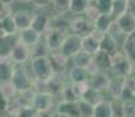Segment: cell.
<instances>
[{
  "label": "cell",
  "mask_w": 135,
  "mask_h": 117,
  "mask_svg": "<svg viewBox=\"0 0 135 117\" xmlns=\"http://www.w3.org/2000/svg\"><path fill=\"white\" fill-rule=\"evenodd\" d=\"M135 64L131 61L123 52L116 50L115 53L112 55V66L110 70L113 72L114 76H120L126 77L133 74Z\"/></svg>",
  "instance_id": "obj_1"
},
{
  "label": "cell",
  "mask_w": 135,
  "mask_h": 117,
  "mask_svg": "<svg viewBox=\"0 0 135 117\" xmlns=\"http://www.w3.org/2000/svg\"><path fill=\"white\" fill-rule=\"evenodd\" d=\"M31 73L35 79L48 80L54 74L48 56H38L31 59Z\"/></svg>",
  "instance_id": "obj_2"
},
{
  "label": "cell",
  "mask_w": 135,
  "mask_h": 117,
  "mask_svg": "<svg viewBox=\"0 0 135 117\" xmlns=\"http://www.w3.org/2000/svg\"><path fill=\"white\" fill-rule=\"evenodd\" d=\"M8 58L12 60L14 64L22 66L31 60V47L25 45L22 41L17 40L9 49Z\"/></svg>",
  "instance_id": "obj_3"
},
{
  "label": "cell",
  "mask_w": 135,
  "mask_h": 117,
  "mask_svg": "<svg viewBox=\"0 0 135 117\" xmlns=\"http://www.w3.org/2000/svg\"><path fill=\"white\" fill-rule=\"evenodd\" d=\"M33 75L30 70H27L25 67L19 66L15 67L14 72H13L11 82L14 84V87L17 88L18 93L26 90L28 88H32V83H33Z\"/></svg>",
  "instance_id": "obj_4"
},
{
  "label": "cell",
  "mask_w": 135,
  "mask_h": 117,
  "mask_svg": "<svg viewBox=\"0 0 135 117\" xmlns=\"http://www.w3.org/2000/svg\"><path fill=\"white\" fill-rule=\"evenodd\" d=\"M69 29L72 33L78 34L84 38L94 30V23L81 14H76L74 18L69 20Z\"/></svg>",
  "instance_id": "obj_5"
},
{
  "label": "cell",
  "mask_w": 135,
  "mask_h": 117,
  "mask_svg": "<svg viewBox=\"0 0 135 117\" xmlns=\"http://www.w3.org/2000/svg\"><path fill=\"white\" fill-rule=\"evenodd\" d=\"M81 39H82L81 36H79L78 34L69 33V34H67V36L65 38L64 42H62L59 50H60L65 56H67L68 59L73 58L78 52L81 50Z\"/></svg>",
  "instance_id": "obj_6"
},
{
  "label": "cell",
  "mask_w": 135,
  "mask_h": 117,
  "mask_svg": "<svg viewBox=\"0 0 135 117\" xmlns=\"http://www.w3.org/2000/svg\"><path fill=\"white\" fill-rule=\"evenodd\" d=\"M67 34H69V33H65V32H61V30L51 28L48 25V28L42 34V35H45V45L47 46L48 50L49 52L59 50Z\"/></svg>",
  "instance_id": "obj_7"
},
{
  "label": "cell",
  "mask_w": 135,
  "mask_h": 117,
  "mask_svg": "<svg viewBox=\"0 0 135 117\" xmlns=\"http://www.w3.org/2000/svg\"><path fill=\"white\" fill-rule=\"evenodd\" d=\"M47 82H48L49 94L53 95L54 98L60 97L64 89L69 84L68 79L65 76V74H53L47 80Z\"/></svg>",
  "instance_id": "obj_8"
},
{
  "label": "cell",
  "mask_w": 135,
  "mask_h": 117,
  "mask_svg": "<svg viewBox=\"0 0 135 117\" xmlns=\"http://www.w3.org/2000/svg\"><path fill=\"white\" fill-rule=\"evenodd\" d=\"M48 59L54 74H65V72L67 70V64H68L69 60L67 56H65L60 50H53L49 52Z\"/></svg>",
  "instance_id": "obj_9"
},
{
  "label": "cell",
  "mask_w": 135,
  "mask_h": 117,
  "mask_svg": "<svg viewBox=\"0 0 135 117\" xmlns=\"http://www.w3.org/2000/svg\"><path fill=\"white\" fill-rule=\"evenodd\" d=\"M54 105V96L49 93H37L32 102L35 111H49Z\"/></svg>",
  "instance_id": "obj_10"
},
{
  "label": "cell",
  "mask_w": 135,
  "mask_h": 117,
  "mask_svg": "<svg viewBox=\"0 0 135 117\" xmlns=\"http://www.w3.org/2000/svg\"><path fill=\"white\" fill-rule=\"evenodd\" d=\"M88 82H89V87L92 89L103 93L107 90L108 85H109L110 77L108 76V74L106 72H99L94 76H90Z\"/></svg>",
  "instance_id": "obj_11"
},
{
  "label": "cell",
  "mask_w": 135,
  "mask_h": 117,
  "mask_svg": "<svg viewBox=\"0 0 135 117\" xmlns=\"http://www.w3.org/2000/svg\"><path fill=\"white\" fill-rule=\"evenodd\" d=\"M115 21L118 22L119 27H120V29L122 30L124 35H129L132 33H135V17L132 15L131 13L128 12L123 13Z\"/></svg>",
  "instance_id": "obj_12"
},
{
  "label": "cell",
  "mask_w": 135,
  "mask_h": 117,
  "mask_svg": "<svg viewBox=\"0 0 135 117\" xmlns=\"http://www.w3.org/2000/svg\"><path fill=\"white\" fill-rule=\"evenodd\" d=\"M14 68L15 64L8 58V55L0 56V82L11 81Z\"/></svg>",
  "instance_id": "obj_13"
},
{
  "label": "cell",
  "mask_w": 135,
  "mask_h": 117,
  "mask_svg": "<svg viewBox=\"0 0 135 117\" xmlns=\"http://www.w3.org/2000/svg\"><path fill=\"white\" fill-rule=\"evenodd\" d=\"M12 17H13V20H14L15 25H17L18 30H21V29H25V28L31 27L33 14L30 11L19 9V11H17V12H13Z\"/></svg>",
  "instance_id": "obj_14"
},
{
  "label": "cell",
  "mask_w": 135,
  "mask_h": 117,
  "mask_svg": "<svg viewBox=\"0 0 135 117\" xmlns=\"http://www.w3.org/2000/svg\"><path fill=\"white\" fill-rule=\"evenodd\" d=\"M18 33H19V40L22 41L25 45H27L30 47L35 46L37 43H39L41 41V35L31 27L19 30Z\"/></svg>",
  "instance_id": "obj_15"
},
{
  "label": "cell",
  "mask_w": 135,
  "mask_h": 117,
  "mask_svg": "<svg viewBox=\"0 0 135 117\" xmlns=\"http://www.w3.org/2000/svg\"><path fill=\"white\" fill-rule=\"evenodd\" d=\"M55 113L58 114H67L72 117H80L79 104L78 101L74 102H66V101H60L58 102L55 108Z\"/></svg>",
  "instance_id": "obj_16"
},
{
  "label": "cell",
  "mask_w": 135,
  "mask_h": 117,
  "mask_svg": "<svg viewBox=\"0 0 135 117\" xmlns=\"http://www.w3.org/2000/svg\"><path fill=\"white\" fill-rule=\"evenodd\" d=\"M48 25H49V17H47L46 14H44V13L33 14L31 28H33L40 35H42L45 33V30L48 28Z\"/></svg>",
  "instance_id": "obj_17"
},
{
  "label": "cell",
  "mask_w": 135,
  "mask_h": 117,
  "mask_svg": "<svg viewBox=\"0 0 135 117\" xmlns=\"http://www.w3.org/2000/svg\"><path fill=\"white\" fill-rule=\"evenodd\" d=\"M122 87H123V77L114 76L113 79H110L109 85H108L106 91L108 93V95H109L113 100H121Z\"/></svg>",
  "instance_id": "obj_18"
},
{
  "label": "cell",
  "mask_w": 135,
  "mask_h": 117,
  "mask_svg": "<svg viewBox=\"0 0 135 117\" xmlns=\"http://www.w3.org/2000/svg\"><path fill=\"white\" fill-rule=\"evenodd\" d=\"M100 48V41L93 34H88L81 39V50L94 55Z\"/></svg>",
  "instance_id": "obj_19"
},
{
  "label": "cell",
  "mask_w": 135,
  "mask_h": 117,
  "mask_svg": "<svg viewBox=\"0 0 135 117\" xmlns=\"http://www.w3.org/2000/svg\"><path fill=\"white\" fill-rule=\"evenodd\" d=\"M135 98V76L123 77V87L121 100H134Z\"/></svg>",
  "instance_id": "obj_20"
},
{
  "label": "cell",
  "mask_w": 135,
  "mask_h": 117,
  "mask_svg": "<svg viewBox=\"0 0 135 117\" xmlns=\"http://www.w3.org/2000/svg\"><path fill=\"white\" fill-rule=\"evenodd\" d=\"M93 56V60L95 61V63L99 66L101 72H106V70L110 69L112 66V55H109L108 53L99 49L97 53L94 54Z\"/></svg>",
  "instance_id": "obj_21"
},
{
  "label": "cell",
  "mask_w": 135,
  "mask_h": 117,
  "mask_svg": "<svg viewBox=\"0 0 135 117\" xmlns=\"http://www.w3.org/2000/svg\"><path fill=\"white\" fill-rule=\"evenodd\" d=\"M122 52L132 62L135 64V33L126 35L122 42Z\"/></svg>",
  "instance_id": "obj_22"
},
{
  "label": "cell",
  "mask_w": 135,
  "mask_h": 117,
  "mask_svg": "<svg viewBox=\"0 0 135 117\" xmlns=\"http://www.w3.org/2000/svg\"><path fill=\"white\" fill-rule=\"evenodd\" d=\"M93 117H113L112 103L109 101L102 100L99 103H97V104H94Z\"/></svg>",
  "instance_id": "obj_23"
},
{
  "label": "cell",
  "mask_w": 135,
  "mask_h": 117,
  "mask_svg": "<svg viewBox=\"0 0 135 117\" xmlns=\"http://www.w3.org/2000/svg\"><path fill=\"white\" fill-rule=\"evenodd\" d=\"M99 49L108 53L109 55H113L116 50H119V45L116 43V41L114 40L108 33H106L100 41V48Z\"/></svg>",
  "instance_id": "obj_24"
},
{
  "label": "cell",
  "mask_w": 135,
  "mask_h": 117,
  "mask_svg": "<svg viewBox=\"0 0 135 117\" xmlns=\"http://www.w3.org/2000/svg\"><path fill=\"white\" fill-rule=\"evenodd\" d=\"M89 80L87 72L85 68H80V67L73 66L68 72V81L69 83L74 82H81V81H87Z\"/></svg>",
  "instance_id": "obj_25"
},
{
  "label": "cell",
  "mask_w": 135,
  "mask_h": 117,
  "mask_svg": "<svg viewBox=\"0 0 135 117\" xmlns=\"http://www.w3.org/2000/svg\"><path fill=\"white\" fill-rule=\"evenodd\" d=\"M0 27L7 33L8 36H15L18 34V32H19L12 15L0 18Z\"/></svg>",
  "instance_id": "obj_26"
},
{
  "label": "cell",
  "mask_w": 135,
  "mask_h": 117,
  "mask_svg": "<svg viewBox=\"0 0 135 117\" xmlns=\"http://www.w3.org/2000/svg\"><path fill=\"white\" fill-rule=\"evenodd\" d=\"M112 22H113V19H112V17L109 14H107V13H101V14L99 15V18L93 23H94V28L97 30L102 32V33H107V30H108V28H109V26L112 25Z\"/></svg>",
  "instance_id": "obj_27"
},
{
  "label": "cell",
  "mask_w": 135,
  "mask_h": 117,
  "mask_svg": "<svg viewBox=\"0 0 135 117\" xmlns=\"http://www.w3.org/2000/svg\"><path fill=\"white\" fill-rule=\"evenodd\" d=\"M127 1L128 0H113L109 15L113 20H116L120 15L127 12Z\"/></svg>",
  "instance_id": "obj_28"
},
{
  "label": "cell",
  "mask_w": 135,
  "mask_h": 117,
  "mask_svg": "<svg viewBox=\"0 0 135 117\" xmlns=\"http://www.w3.org/2000/svg\"><path fill=\"white\" fill-rule=\"evenodd\" d=\"M0 94L6 100H12V98L17 97L18 90L11 81H5V82H0Z\"/></svg>",
  "instance_id": "obj_29"
},
{
  "label": "cell",
  "mask_w": 135,
  "mask_h": 117,
  "mask_svg": "<svg viewBox=\"0 0 135 117\" xmlns=\"http://www.w3.org/2000/svg\"><path fill=\"white\" fill-rule=\"evenodd\" d=\"M89 4V0H69V12L74 14H84Z\"/></svg>",
  "instance_id": "obj_30"
},
{
  "label": "cell",
  "mask_w": 135,
  "mask_h": 117,
  "mask_svg": "<svg viewBox=\"0 0 135 117\" xmlns=\"http://www.w3.org/2000/svg\"><path fill=\"white\" fill-rule=\"evenodd\" d=\"M92 58L93 56L90 54H88L84 50H80L73 56V63L74 66L80 67V68H86L88 63L90 62V60H92Z\"/></svg>",
  "instance_id": "obj_31"
},
{
  "label": "cell",
  "mask_w": 135,
  "mask_h": 117,
  "mask_svg": "<svg viewBox=\"0 0 135 117\" xmlns=\"http://www.w3.org/2000/svg\"><path fill=\"white\" fill-rule=\"evenodd\" d=\"M78 104H79L80 117H93L94 105L92 103L86 101L85 98H79L78 100Z\"/></svg>",
  "instance_id": "obj_32"
},
{
  "label": "cell",
  "mask_w": 135,
  "mask_h": 117,
  "mask_svg": "<svg viewBox=\"0 0 135 117\" xmlns=\"http://www.w3.org/2000/svg\"><path fill=\"white\" fill-rule=\"evenodd\" d=\"M107 33L116 41V43H118V45H119V43H122L123 40H124V38H126V35H124L122 33V30L120 29V27H119L118 22H116L115 20H113L112 25L109 26V28H108Z\"/></svg>",
  "instance_id": "obj_33"
},
{
  "label": "cell",
  "mask_w": 135,
  "mask_h": 117,
  "mask_svg": "<svg viewBox=\"0 0 135 117\" xmlns=\"http://www.w3.org/2000/svg\"><path fill=\"white\" fill-rule=\"evenodd\" d=\"M71 87L73 89L74 94L78 96L79 98H81L82 96L86 94L88 90H89V82L87 81H81V82H74V83H71Z\"/></svg>",
  "instance_id": "obj_34"
},
{
  "label": "cell",
  "mask_w": 135,
  "mask_h": 117,
  "mask_svg": "<svg viewBox=\"0 0 135 117\" xmlns=\"http://www.w3.org/2000/svg\"><path fill=\"white\" fill-rule=\"evenodd\" d=\"M81 98H85L86 101L90 102L93 105H94V104H97V103L100 102V101L105 100V96H103V94L101 91H98V90H94V89H92V88H89V90H88Z\"/></svg>",
  "instance_id": "obj_35"
},
{
  "label": "cell",
  "mask_w": 135,
  "mask_h": 117,
  "mask_svg": "<svg viewBox=\"0 0 135 117\" xmlns=\"http://www.w3.org/2000/svg\"><path fill=\"white\" fill-rule=\"evenodd\" d=\"M49 50L47 48V46L45 45V42H39L35 46L31 47V59L33 58H38V56H48Z\"/></svg>",
  "instance_id": "obj_36"
},
{
  "label": "cell",
  "mask_w": 135,
  "mask_h": 117,
  "mask_svg": "<svg viewBox=\"0 0 135 117\" xmlns=\"http://www.w3.org/2000/svg\"><path fill=\"white\" fill-rule=\"evenodd\" d=\"M22 103L20 102L19 97H14L12 100H8V103H7V110L6 114L7 115H11V116H15L22 108Z\"/></svg>",
  "instance_id": "obj_37"
},
{
  "label": "cell",
  "mask_w": 135,
  "mask_h": 117,
  "mask_svg": "<svg viewBox=\"0 0 135 117\" xmlns=\"http://www.w3.org/2000/svg\"><path fill=\"white\" fill-rule=\"evenodd\" d=\"M53 9L58 15H64L69 12V0H52Z\"/></svg>",
  "instance_id": "obj_38"
},
{
  "label": "cell",
  "mask_w": 135,
  "mask_h": 117,
  "mask_svg": "<svg viewBox=\"0 0 135 117\" xmlns=\"http://www.w3.org/2000/svg\"><path fill=\"white\" fill-rule=\"evenodd\" d=\"M122 117H135L134 100H124L122 102Z\"/></svg>",
  "instance_id": "obj_39"
},
{
  "label": "cell",
  "mask_w": 135,
  "mask_h": 117,
  "mask_svg": "<svg viewBox=\"0 0 135 117\" xmlns=\"http://www.w3.org/2000/svg\"><path fill=\"white\" fill-rule=\"evenodd\" d=\"M32 88L34 89L35 93H49L48 89V82L47 80H41V79H33Z\"/></svg>",
  "instance_id": "obj_40"
},
{
  "label": "cell",
  "mask_w": 135,
  "mask_h": 117,
  "mask_svg": "<svg viewBox=\"0 0 135 117\" xmlns=\"http://www.w3.org/2000/svg\"><path fill=\"white\" fill-rule=\"evenodd\" d=\"M85 17L87 18L89 21H92V22H94L95 20L99 18V15L101 14V12H100V9L98 8L95 5H88V7L86 8V11H85Z\"/></svg>",
  "instance_id": "obj_41"
},
{
  "label": "cell",
  "mask_w": 135,
  "mask_h": 117,
  "mask_svg": "<svg viewBox=\"0 0 135 117\" xmlns=\"http://www.w3.org/2000/svg\"><path fill=\"white\" fill-rule=\"evenodd\" d=\"M60 97H61V101H66V102H74V101L79 100V97L75 95L73 89H72L71 83H69V84L64 89V91L61 93Z\"/></svg>",
  "instance_id": "obj_42"
},
{
  "label": "cell",
  "mask_w": 135,
  "mask_h": 117,
  "mask_svg": "<svg viewBox=\"0 0 135 117\" xmlns=\"http://www.w3.org/2000/svg\"><path fill=\"white\" fill-rule=\"evenodd\" d=\"M94 1L97 2L95 6L100 9L101 13H107V14L110 13L112 1H113V0H94Z\"/></svg>",
  "instance_id": "obj_43"
},
{
  "label": "cell",
  "mask_w": 135,
  "mask_h": 117,
  "mask_svg": "<svg viewBox=\"0 0 135 117\" xmlns=\"http://www.w3.org/2000/svg\"><path fill=\"white\" fill-rule=\"evenodd\" d=\"M35 114H37L35 109L32 105H28V106H22L21 110L14 117H35Z\"/></svg>",
  "instance_id": "obj_44"
},
{
  "label": "cell",
  "mask_w": 135,
  "mask_h": 117,
  "mask_svg": "<svg viewBox=\"0 0 135 117\" xmlns=\"http://www.w3.org/2000/svg\"><path fill=\"white\" fill-rule=\"evenodd\" d=\"M112 110H113V117H122V102L121 100L112 101Z\"/></svg>",
  "instance_id": "obj_45"
},
{
  "label": "cell",
  "mask_w": 135,
  "mask_h": 117,
  "mask_svg": "<svg viewBox=\"0 0 135 117\" xmlns=\"http://www.w3.org/2000/svg\"><path fill=\"white\" fill-rule=\"evenodd\" d=\"M86 72H87V74H88V76H94L95 74H98L99 72H101L100 70V68H99V66L97 63H95V61L93 60V58H92V60H90V62L88 63V66L86 67Z\"/></svg>",
  "instance_id": "obj_46"
},
{
  "label": "cell",
  "mask_w": 135,
  "mask_h": 117,
  "mask_svg": "<svg viewBox=\"0 0 135 117\" xmlns=\"http://www.w3.org/2000/svg\"><path fill=\"white\" fill-rule=\"evenodd\" d=\"M31 2H32L33 6L37 7V8H45L48 5H51L52 0H32Z\"/></svg>",
  "instance_id": "obj_47"
},
{
  "label": "cell",
  "mask_w": 135,
  "mask_h": 117,
  "mask_svg": "<svg viewBox=\"0 0 135 117\" xmlns=\"http://www.w3.org/2000/svg\"><path fill=\"white\" fill-rule=\"evenodd\" d=\"M7 103H8V100H6V98L0 94V115H5V114H6Z\"/></svg>",
  "instance_id": "obj_48"
},
{
  "label": "cell",
  "mask_w": 135,
  "mask_h": 117,
  "mask_svg": "<svg viewBox=\"0 0 135 117\" xmlns=\"http://www.w3.org/2000/svg\"><path fill=\"white\" fill-rule=\"evenodd\" d=\"M35 117H56V114L55 111H37V114H35Z\"/></svg>",
  "instance_id": "obj_49"
},
{
  "label": "cell",
  "mask_w": 135,
  "mask_h": 117,
  "mask_svg": "<svg viewBox=\"0 0 135 117\" xmlns=\"http://www.w3.org/2000/svg\"><path fill=\"white\" fill-rule=\"evenodd\" d=\"M127 12L135 17V0H128L127 1Z\"/></svg>",
  "instance_id": "obj_50"
},
{
  "label": "cell",
  "mask_w": 135,
  "mask_h": 117,
  "mask_svg": "<svg viewBox=\"0 0 135 117\" xmlns=\"http://www.w3.org/2000/svg\"><path fill=\"white\" fill-rule=\"evenodd\" d=\"M8 38V35H7V33L5 32L4 29H2L1 27H0V40H4V39Z\"/></svg>",
  "instance_id": "obj_51"
},
{
  "label": "cell",
  "mask_w": 135,
  "mask_h": 117,
  "mask_svg": "<svg viewBox=\"0 0 135 117\" xmlns=\"http://www.w3.org/2000/svg\"><path fill=\"white\" fill-rule=\"evenodd\" d=\"M14 1L15 0H0V2H1L2 5H12Z\"/></svg>",
  "instance_id": "obj_52"
},
{
  "label": "cell",
  "mask_w": 135,
  "mask_h": 117,
  "mask_svg": "<svg viewBox=\"0 0 135 117\" xmlns=\"http://www.w3.org/2000/svg\"><path fill=\"white\" fill-rule=\"evenodd\" d=\"M55 114H56V117H72V116L67 115V114H58V113H55Z\"/></svg>",
  "instance_id": "obj_53"
},
{
  "label": "cell",
  "mask_w": 135,
  "mask_h": 117,
  "mask_svg": "<svg viewBox=\"0 0 135 117\" xmlns=\"http://www.w3.org/2000/svg\"><path fill=\"white\" fill-rule=\"evenodd\" d=\"M18 1H20V2H24V4H27V2H31L32 0H18Z\"/></svg>",
  "instance_id": "obj_54"
},
{
  "label": "cell",
  "mask_w": 135,
  "mask_h": 117,
  "mask_svg": "<svg viewBox=\"0 0 135 117\" xmlns=\"http://www.w3.org/2000/svg\"><path fill=\"white\" fill-rule=\"evenodd\" d=\"M89 1H90V2H92V1H94V0H89Z\"/></svg>",
  "instance_id": "obj_55"
}]
</instances>
